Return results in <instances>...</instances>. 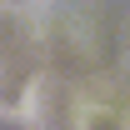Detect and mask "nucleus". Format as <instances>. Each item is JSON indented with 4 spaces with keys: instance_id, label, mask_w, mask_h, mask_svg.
I'll return each mask as SVG.
<instances>
[{
    "instance_id": "obj_1",
    "label": "nucleus",
    "mask_w": 130,
    "mask_h": 130,
    "mask_svg": "<svg viewBox=\"0 0 130 130\" xmlns=\"http://www.w3.org/2000/svg\"><path fill=\"white\" fill-rule=\"evenodd\" d=\"M0 5H5V0H0Z\"/></svg>"
}]
</instances>
